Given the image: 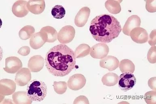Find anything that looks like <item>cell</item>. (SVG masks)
I'll use <instances>...</instances> for the list:
<instances>
[{
	"mask_svg": "<svg viewBox=\"0 0 156 104\" xmlns=\"http://www.w3.org/2000/svg\"><path fill=\"white\" fill-rule=\"evenodd\" d=\"M75 53L65 44H60L51 49L45 58L46 67L50 74L56 77L69 75L75 68Z\"/></svg>",
	"mask_w": 156,
	"mask_h": 104,
	"instance_id": "1",
	"label": "cell"
},
{
	"mask_svg": "<svg viewBox=\"0 0 156 104\" xmlns=\"http://www.w3.org/2000/svg\"><path fill=\"white\" fill-rule=\"evenodd\" d=\"M90 30L95 40L108 43L118 37L122 28L117 18L111 15L105 14L97 16L92 20Z\"/></svg>",
	"mask_w": 156,
	"mask_h": 104,
	"instance_id": "2",
	"label": "cell"
},
{
	"mask_svg": "<svg viewBox=\"0 0 156 104\" xmlns=\"http://www.w3.org/2000/svg\"><path fill=\"white\" fill-rule=\"evenodd\" d=\"M48 88L43 81L34 79L28 84L27 87V96L32 101L41 102L47 96Z\"/></svg>",
	"mask_w": 156,
	"mask_h": 104,
	"instance_id": "3",
	"label": "cell"
},
{
	"mask_svg": "<svg viewBox=\"0 0 156 104\" xmlns=\"http://www.w3.org/2000/svg\"><path fill=\"white\" fill-rule=\"evenodd\" d=\"M118 82L119 88L122 91L127 92L134 86L136 79L132 73H124L119 77Z\"/></svg>",
	"mask_w": 156,
	"mask_h": 104,
	"instance_id": "4",
	"label": "cell"
},
{
	"mask_svg": "<svg viewBox=\"0 0 156 104\" xmlns=\"http://www.w3.org/2000/svg\"><path fill=\"white\" fill-rule=\"evenodd\" d=\"M75 35V30L71 26H66L59 31L58 39L62 44H66L72 41Z\"/></svg>",
	"mask_w": 156,
	"mask_h": 104,
	"instance_id": "5",
	"label": "cell"
},
{
	"mask_svg": "<svg viewBox=\"0 0 156 104\" xmlns=\"http://www.w3.org/2000/svg\"><path fill=\"white\" fill-rule=\"evenodd\" d=\"M86 83L85 77L82 74H77L70 77L68 81L67 85L71 90L77 91L83 88Z\"/></svg>",
	"mask_w": 156,
	"mask_h": 104,
	"instance_id": "6",
	"label": "cell"
},
{
	"mask_svg": "<svg viewBox=\"0 0 156 104\" xmlns=\"http://www.w3.org/2000/svg\"><path fill=\"white\" fill-rule=\"evenodd\" d=\"M22 67V63L19 58L10 57L5 59V67L4 70L9 74H14Z\"/></svg>",
	"mask_w": 156,
	"mask_h": 104,
	"instance_id": "7",
	"label": "cell"
},
{
	"mask_svg": "<svg viewBox=\"0 0 156 104\" xmlns=\"http://www.w3.org/2000/svg\"><path fill=\"white\" fill-rule=\"evenodd\" d=\"M109 51L108 47L105 43H99L91 48L90 55L94 59H102L107 57Z\"/></svg>",
	"mask_w": 156,
	"mask_h": 104,
	"instance_id": "8",
	"label": "cell"
},
{
	"mask_svg": "<svg viewBox=\"0 0 156 104\" xmlns=\"http://www.w3.org/2000/svg\"><path fill=\"white\" fill-rule=\"evenodd\" d=\"M130 36L133 41L138 44L147 43L148 39V34L147 31L140 27L132 29Z\"/></svg>",
	"mask_w": 156,
	"mask_h": 104,
	"instance_id": "9",
	"label": "cell"
},
{
	"mask_svg": "<svg viewBox=\"0 0 156 104\" xmlns=\"http://www.w3.org/2000/svg\"><path fill=\"white\" fill-rule=\"evenodd\" d=\"M31 79V73L30 69L22 68L17 72L15 81L18 86H24L28 85Z\"/></svg>",
	"mask_w": 156,
	"mask_h": 104,
	"instance_id": "10",
	"label": "cell"
},
{
	"mask_svg": "<svg viewBox=\"0 0 156 104\" xmlns=\"http://www.w3.org/2000/svg\"><path fill=\"white\" fill-rule=\"evenodd\" d=\"M16 84L10 79H4L0 81V93L2 96H9L16 91Z\"/></svg>",
	"mask_w": 156,
	"mask_h": 104,
	"instance_id": "11",
	"label": "cell"
},
{
	"mask_svg": "<svg viewBox=\"0 0 156 104\" xmlns=\"http://www.w3.org/2000/svg\"><path fill=\"white\" fill-rule=\"evenodd\" d=\"M141 19L137 15H132L129 17L126 21L122 28V32L126 35L130 36L131 31L141 25Z\"/></svg>",
	"mask_w": 156,
	"mask_h": 104,
	"instance_id": "12",
	"label": "cell"
},
{
	"mask_svg": "<svg viewBox=\"0 0 156 104\" xmlns=\"http://www.w3.org/2000/svg\"><path fill=\"white\" fill-rule=\"evenodd\" d=\"M27 2L25 1H18L13 4L12 11L16 16L22 18L28 15L29 11L27 8Z\"/></svg>",
	"mask_w": 156,
	"mask_h": 104,
	"instance_id": "13",
	"label": "cell"
},
{
	"mask_svg": "<svg viewBox=\"0 0 156 104\" xmlns=\"http://www.w3.org/2000/svg\"><path fill=\"white\" fill-rule=\"evenodd\" d=\"M44 58L39 55L32 57L28 61V69L32 72H38L43 69L44 66Z\"/></svg>",
	"mask_w": 156,
	"mask_h": 104,
	"instance_id": "14",
	"label": "cell"
},
{
	"mask_svg": "<svg viewBox=\"0 0 156 104\" xmlns=\"http://www.w3.org/2000/svg\"><path fill=\"white\" fill-rule=\"evenodd\" d=\"M90 14V9L88 7H85L82 8L75 17V23L76 26H84L88 20Z\"/></svg>",
	"mask_w": 156,
	"mask_h": 104,
	"instance_id": "15",
	"label": "cell"
},
{
	"mask_svg": "<svg viewBox=\"0 0 156 104\" xmlns=\"http://www.w3.org/2000/svg\"><path fill=\"white\" fill-rule=\"evenodd\" d=\"M40 33L46 42L53 43L58 39V34L56 29L50 26L43 27Z\"/></svg>",
	"mask_w": 156,
	"mask_h": 104,
	"instance_id": "16",
	"label": "cell"
},
{
	"mask_svg": "<svg viewBox=\"0 0 156 104\" xmlns=\"http://www.w3.org/2000/svg\"><path fill=\"white\" fill-rule=\"evenodd\" d=\"M119 61L117 58L112 56H108L100 61L101 68L108 69L110 71L115 70L119 67Z\"/></svg>",
	"mask_w": 156,
	"mask_h": 104,
	"instance_id": "17",
	"label": "cell"
},
{
	"mask_svg": "<svg viewBox=\"0 0 156 104\" xmlns=\"http://www.w3.org/2000/svg\"><path fill=\"white\" fill-rule=\"evenodd\" d=\"M27 8L28 10L33 14L39 15L43 13L45 8L44 1L32 0L27 2Z\"/></svg>",
	"mask_w": 156,
	"mask_h": 104,
	"instance_id": "18",
	"label": "cell"
},
{
	"mask_svg": "<svg viewBox=\"0 0 156 104\" xmlns=\"http://www.w3.org/2000/svg\"><path fill=\"white\" fill-rule=\"evenodd\" d=\"M46 42L40 32L33 34L30 40V47L35 50H37L41 47Z\"/></svg>",
	"mask_w": 156,
	"mask_h": 104,
	"instance_id": "19",
	"label": "cell"
},
{
	"mask_svg": "<svg viewBox=\"0 0 156 104\" xmlns=\"http://www.w3.org/2000/svg\"><path fill=\"white\" fill-rule=\"evenodd\" d=\"M12 98L16 104H31L33 101L27 96V92L24 91L15 92L12 95Z\"/></svg>",
	"mask_w": 156,
	"mask_h": 104,
	"instance_id": "20",
	"label": "cell"
},
{
	"mask_svg": "<svg viewBox=\"0 0 156 104\" xmlns=\"http://www.w3.org/2000/svg\"><path fill=\"white\" fill-rule=\"evenodd\" d=\"M119 76L117 74L109 72L104 75L101 81L104 85L108 86H112L117 85Z\"/></svg>",
	"mask_w": 156,
	"mask_h": 104,
	"instance_id": "21",
	"label": "cell"
},
{
	"mask_svg": "<svg viewBox=\"0 0 156 104\" xmlns=\"http://www.w3.org/2000/svg\"><path fill=\"white\" fill-rule=\"evenodd\" d=\"M119 66L120 70L122 73H131L133 74L135 69V66L133 62L128 59L121 61Z\"/></svg>",
	"mask_w": 156,
	"mask_h": 104,
	"instance_id": "22",
	"label": "cell"
},
{
	"mask_svg": "<svg viewBox=\"0 0 156 104\" xmlns=\"http://www.w3.org/2000/svg\"><path fill=\"white\" fill-rule=\"evenodd\" d=\"M121 2L122 1H107L105 2V7L110 13L117 14L121 12Z\"/></svg>",
	"mask_w": 156,
	"mask_h": 104,
	"instance_id": "23",
	"label": "cell"
},
{
	"mask_svg": "<svg viewBox=\"0 0 156 104\" xmlns=\"http://www.w3.org/2000/svg\"><path fill=\"white\" fill-rule=\"evenodd\" d=\"M91 51V47L87 44H80L76 48L75 53L76 59L84 57L88 55Z\"/></svg>",
	"mask_w": 156,
	"mask_h": 104,
	"instance_id": "24",
	"label": "cell"
},
{
	"mask_svg": "<svg viewBox=\"0 0 156 104\" xmlns=\"http://www.w3.org/2000/svg\"><path fill=\"white\" fill-rule=\"evenodd\" d=\"M35 29L31 26H25L20 30L19 36L22 40H27L31 38L35 33Z\"/></svg>",
	"mask_w": 156,
	"mask_h": 104,
	"instance_id": "25",
	"label": "cell"
},
{
	"mask_svg": "<svg viewBox=\"0 0 156 104\" xmlns=\"http://www.w3.org/2000/svg\"><path fill=\"white\" fill-rule=\"evenodd\" d=\"M51 13L54 18L57 19H61L65 16L66 11L62 6L56 5L52 9Z\"/></svg>",
	"mask_w": 156,
	"mask_h": 104,
	"instance_id": "26",
	"label": "cell"
},
{
	"mask_svg": "<svg viewBox=\"0 0 156 104\" xmlns=\"http://www.w3.org/2000/svg\"><path fill=\"white\" fill-rule=\"evenodd\" d=\"M54 91L57 94L62 95L67 89V84L65 81H54L53 85Z\"/></svg>",
	"mask_w": 156,
	"mask_h": 104,
	"instance_id": "27",
	"label": "cell"
},
{
	"mask_svg": "<svg viewBox=\"0 0 156 104\" xmlns=\"http://www.w3.org/2000/svg\"><path fill=\"white\" fill-rule=\"evenodd\" d=\"M156 91L153 90V91L148 92L145 95V101L147 104H156Z\"/></svg>",
	"mask_w": 156,
	"mask_h": 104,
	"instance_id": "28",
	"label": "cell"
},
{
	"mask_svg": "<svg viewBox=\"0 0 156 104\" xmlns=\"http://www.w3.org/2000/svg\"><path fill=\"white\" fill-rule=\"evenodd\" d=\"M148 61L151 64H155L156 62V48L155 46H152L148 50L147 54Z\"/></svg>",
	"mask_w": 156,
	"mask_h": 104,
	"instance_id": "29",
	"label": "cell"
},
{
	"mask_svg": "<svg viewBox=\"0 0 156 104\" xmlns=\"http://www.w3.org/2000/svg\"><path fill=\"white\" fill-rule=\"evenodd\" d=\"M146 8L147 11L150 13L156 12V1H146Z\"/></svg>",
	"mask_w": 156,
	"mask_h": 104,
	"instance_id": "30",
	"label": "cell"
},
{
	"mask_svg": "<svg viewBox=\"0 0 156 104\" xmlns=\"http://www.w3.org/2000/svg\"><path fill=\"white\" fill-rule=\"evenodd\" d=\"M30 49L29 47L24 46L20 48L18 53L20 55L23 56H27L30 53Z\"/></svg>",
	"mask_w": 156,
	"mask_h": 104,
	"instance_id": "31",
	"label": "cell"
},
{
	"mask_svg": "<svg viewBox=\"0 0 156 104\" xmlns=\"http://www.w3.org/2000/svg\"><path fill=\"white\" fill-rule=\"evenodd\" d=\"M74 104H89V101L87 98L84 96H78L74 101Z\"/></svg>",
	"mask_w": 156,
	"mask_h": 104,
	"instance_id": "32",
	"label": "cell"
},
{
	"mask_svg": "<svg viewBox=\"0 0 156 104\" xmlns=\"http://www.w3.org/2000/svg\"><path fill=\"white\" fill-rule=\"evenodd\" d=\"M148 43L152 46H155L156 45V29L152 31L149 35Z\"/></svg>",
	"mask_w": 156,
	"mask_h": 104,
	"instance_id": "33",
	"label": "cell"
},
{
	"mask_svg": "<svg viewBox=\"0 0 156 104\" xmlns=\"http://www.w3.org/2000/svg\"><path fill=\"white\" fill-rule=\"evenodd\" d=\"M148 85L151 89L156 91V77L152 78L148 80Z\"/></svg>",
	"mask_w": 156,
	"mask_h": 104,
	"instance_id": "34",
	"label": "cell"
}]
</instances>
